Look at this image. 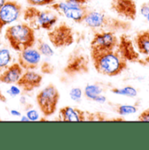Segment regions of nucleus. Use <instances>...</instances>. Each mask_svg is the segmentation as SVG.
<instances>
[{
	"instance_id": "nucleus-1",
	"label": "nucleus",
	"mask_w": 149,
	"mask_h": 150,
	"mask_svg": "<svg viewBox=\"0 0 149 150\" xmlns=\"http://www.w3.org/2000/svg\"><path fill=\"white\" fill-rule=\"evenodd\" d=\"M93 66L98 74L107 77L121 74L127 68V61L120 55L119 51L90 49Z\"/></svg>"
},
{
	"instance_id": "nucleus-2",
	"label": "nucleus",
	"mask_w": 149,
	"mask_h": 150,
	"mask_svg": "<svg viewBox=\"0 0 149 150\" xmlns=\"http://www.w3.org/2000/svg\"><path fill=\"white\" fill-rule=\"evenodd\" d=\"M83 23L85 26L101 31H109V32H127L131 29L130 23L126 20H122L119 18H112L107 15L103 11H88L86 13Z\"/></svg>"
},
{
	"instance_id": "nucleus-3",
	"label": "nucleus",
	"mask_w": 149,
	"mask_h": 150,
	"mask_svg": "<svg viewBox=\"0 0 149 150\" xmlns=\"http://www.w3.org/2000/svg\"><path fill=\"white\" fill-rule=\"evenodd\" d=\"M4 38L9 42L10 46L17 52L33 47L36 43L35 30L27 23L8 26L4 33Z\"/></svg>"
},
{
	"instance_id": "nucleus-4",
	"label": "nucleus",
	"mask_w": 149,
	"mask_h": 150,
	"mask_svg": "<svg viewBox=\"0 0 149 150\" xmlns=\"http://www.w3.org/2000/svg\"><path fill=\"white\" fill-rule=\"evenodd\" d=\"M24 20L34 30L50 31L59 21L58 15L52 11H41L37 6H28L23 11Z\"/></svg>"
},
{
	"instance_id": "nucleus-5",
	"label": "nucleus",
	"mask_w": 149,
	"mask_h": 150,
	"mask_svg": "<svg viewBox=\"0 0 149 150\" xmlns=\"http://www.w3.org/2000/svg\"><path fill=\"white\" fill-rule=\"evenodd\" d=\"M59 98L60 93L53 84H49L37 93L36 96L37 104L44 116L48 117L55 113Z\"/></svg>"
},
{
	"instance_id": "nucleus-6",
	"label": "nucleus",
	"mask_w": 149,
	"mask_h": 150,
	"mask_svg": "<svg viewBox=\"0 0 149 150\" xmlns=\"http://www.w3.org/2000/svg\"><path fill=\"white\" fill-rule=\"evenodd\" d=\"M47 37L55 48L67 47L74 42L73 30L65 22L53 26L50 31H48Z\"/></svg>"
},
{
	"instance_id": "nucleus-7",
	"label": "nucleus",
	"mask_w": 149,
	"mask_h": 150,
	"mask_svg": "<svg viewBox=\"0 0 149 150\" xmlns=\"http://www.w3.org/2000/svg\"><path fill=\"white\" fill-rule=\"evenodd\" d=\"M50 8L78 24L83 23L85 17L89 11L85 4H73L63 1L50 4Z\"/></svg>"
},
{
	"instance_id": "nucleus-8",
	"label": "nucleus",
	"mask_w": 149,
	"mask_h": 150,
	"mask_svg": "<svg viewBox=\"0 0 149 150\" xmlns=\"http://www.w3.org/2000/svg\"><path fill=\"white\" fill-rule=\"evenodd\" d=\"M63 72L70 77L87 74L89 72L88 57L80 51L75 50L68 57Z\"/></svg>"
},
{
	"instance_id": "nucleus-9",
	"label": "nucleus",
	"mask_w": 149,
	"mask_h": 150,
	"mask_svg": "<svg viewBox=\"0 0 149 150\" xmlns=\"http://www.w3.org/2000/svg\"><path fill=\"white\" fill-rule=\"evenodd\" d=\"M117 50L127 62L137 63L142 66L148 65L147 59L141 58V53L136 51L133 42L126 33H122L119 37Z\"/></svg>"
},
{
	"instance_id": "nucleus-10",
	"label": "nucleus",
	"mask_w": 149,
	"mask_h": 150,
	"mask_svg": "<svg viewBox=\"0 0 149 150\" xmlns=\"http://www.w3.org/2000/svg\"><path fill=\"white\" fill-rule=\"evenodd\" d=\"M22 12V5L18 2L5 0V2L0 6V33L6 25L17 21Z\"/></svg>"
},
{
	"instance_id": "nucleus-11",
	"label": "nucleus",
	"mask_w": 149,
	"mask_h": 150,
	"mask_svg": "<svg viewBox=\"0 0 149 150\" xmlns=\"http://www.w3.org/2000/svg\"><path fill=\"white\" fill-rule=\"evenodd\" d=\"M119 38L113 32L100 31L95 32L90 43V49L93 50H113L116 49Z\"/></svg>"
},
{
	"instance_id": "nucleus-12",
	"label": "nucleus",
	"mask_w": 149,
	"mask_h": 150,
	"mask_svg": "<svg viewBox=\"0 0 149 150\" xmlns=\"http://www.w3.org/2000/svg\"><path fill=\"white\" fill-rule=\"evenodd\" d=\"M111 9L127 21H133L137 17V5L133 0H112Z\"/></svg>"
},
{
	"instance_id": "nucleus-13",
	"label": "nucleus",
	"mask_w": 149,
	"mask_h": 150,
	"mask_svg": "<svg viewBox=\"0 0 149 150\" xmlns=\"http://www.w3.org/2000/svg\"><path fill=\"white\" fill-rule=\"evenodd\" d=\"M41 60V54L37 49L32 47L25 49L18 52V63L24 70L37 69Z\"/></svg>"
},
{
	"instance_id": "nucleus-14",
	"label": "nucleus",
	"mask_w": 149,
	"mask_h": 150,
	"mask_svg": "<svg viewBox=\"0 0 149 150\" xmlns=\"http://www.w3.org/2000/svg\"><path fill=\"white\" fill-rule=\"evenodd\" d=\"M42 75L34 72L33 70H26L23 73L19 79L17 81V86L21 87L24 92H32L34 89L39 87L42 83Z\"/></svg>"
},
{
	"instance_id": "nucleus-15",
	"label": "nucleus",
	"mask_w": 149,
	"mask_h": 150,
	"mask_svg": "<svg viewBox=\"0 0 149 150\" xmlns=\"http://www.w3.org/2000/svg\"><path fill=\"white\" fill-rule=\"evenodd\" d=\"M58 120L60 121H85V112L73 108L70 106H66L59 109Z\"/></svg>"
},
{
	"instance_id": "nucleus-16",
	"label": "nucleus",
	"mask_w": 149,
	"mask_h": 150,
	"mask_svg": "<svg viewBox=\"0 0 149 150\" xmlns=\"http://www.w3.org/2000/svg\"><path fill=\"white\" fill-rule=\"evenodd\" d=\"M24 69L18 63H13L8 66L2 73H0V83L4 84H14L19 79L23 74Z\"/></svg>"
},
{
	"instance_id": "nucleus-17",
	"label": "nucleus",
	"mask_w": 149,
	"mask_h": 150,
	"mask_svg": "<svg viewBox=\"0 0 149 150\" xmlns=\"http://www.w3.org/2000/svg\"><path fill=\"white\" fill-rule=\"evenodd\" d=\"M135 45L138 52L145 56H149V30L137 33L134 37Z\"/></svg>"
},
{
	"instance_id": "nucleus-18",
	"label": "nucleus",
	"mask_w": 149,
	"mask_h": 150,
	"mask_svg": "<svg viewBox=\"0 0 149 150\" xmlns=\"http://www.w3.org/2000/svg\"><path fill=\"white\" fill-rule=\"evenodd\" d=\"M102 91L103 90L100 86H98L96 84H89L85 87L84 94L88 100H94L97 96L101 94Z\"/></svg>"
},
{
	"instance_id": "nucleus-19",
	"label": "nucleus",
	"mask_w": 149,
	"mask_h": 150,
	"mask_svg": "<svg viewBox=\"0 0 149 150\" xmlns=\"http://www.w3.org/2000/svg\"><path fill=\"white\" fill-rule=\"evenodd\" d=\"M111 92L112 93H115V94H118V95H123V96H126V97H130V98H134L137 96V90L131 86H125V87H122V88H118V87H113L111 89Z\"/></svg>"
},
{
	"instance_id": "nucleus-20",
	"label": "nucleus",
	"mask_w": 149,
	"mask_h": 150,
	"mask_svg": "<svg viewBox=\"0 0 149 150\" xmlns=\"http://www.w3.org/2000/svg\"><path fill=\"white\" fill-rule=\"evenodd\" d=\"M12 60V56L8 49H0V73H2Z\"/></svg>"
},
{
	"instance_id": "nucleus-21",
	"label": "nucleus",
	"mask_w": 149,
	"mask_h": 150,
	"mask_svg": "<svg viewBox=\"0 0 149 150\" xmlns=\"http://www.w3.org/2000/svg\"><path fill=\"white\" fill-rule=\"evenodd\" d=\"M37 50L40 52V54L45 57H52L54 54V51L52 50V48L42 39H37Z\"/></svg>"
},
{
	"instance_id": "nucleus-22",
	"label": "nucleus",
	"mask_w": 149,
	"mask_h": 150,
	"mask_svg": "<svg viewBox=\"0 0 149 150\" xmlns=\"http://www.w3.org/2000/svg\"><path fill=\"white\" fill-rule=\"evenodd\" d=\"M114 110L119 115H126L135 113L138 111V107L136 105H119Z\"/></svg>"
},
{
	"instance_id": "nucleus-23",
	"label": "nucleus",
	"mask_w": 149,
	"mask_h": 150,
	"mask_svg": "<svg viewBox=\"0 0 149 150\" xmlns=\"http://www.w3.org/2000/svg\"><path fill=\"white\" fill-rule=\"evenodd\" d=\"M85 117H86V120H88V121H105V120H109V119L106 118V114H104L103 112H85Z\"/></svg>"
},
{
	"instance_id": "nucleus-24",
	"label": "nucleus",
	"mask_w": 149,
	"mask_h": 150,
	"mask_svg": "<svg viewBox=\"0 0 149 150\" xmlns=\"http://www.w3.org/2000/svg\"><path fill=\"white\" fill-rule=\"evenodd\" d=\"M32 6H45L55 3L56 0H25Z\"/></svg>"
},
{
	"instance_id": "nucleus-25",
	"label": "nucleus",
	"mask_w": 149,
	"mask_h": 150,
	"mask_svg": "<svg viewBox=\"0 0 149 150\" xmlns=\"http://www.w3.org/2000/svg\"><path fill=\"white\" fill-rule=\"evenodd\" d=\"M70 97L74 101H80L82 97V90L79 87H74L70 91Z\"/></svg>"
},
{
	"instance_id": "nucleus-26",
	"label": "nucleus",
	"mask_w": 149,
	"mask_h": 150,
	"mask_svg": "<svg viewBox=\"0 0 149 150\" xmlns=\"http://www.w3.org/2000/svg\"><path fill=\"white\" fill-rule=\"evenodd\" d=\"M55 71V68L52 65H51L49 62L44 61L43 62L42 66H41V72L44 74H53Z\"/></svg>"
},
{
	"instance_id": "nucleus-27",
	"label": "nucleus",
	"mask_w": 149,
	"mask_h": 150,
	"mask_svg": "<svg viewBox=\"0 0 149 150\" xmlns=\"http://www.w3.org/2000/svg\"><path fill=\"white\" fill-rule=\"evenodd\" d=\"M141 15L149 21V6L148 3H144L141 6Z\"/></svg>"
},
{
	"instance_id": "nucleus-28",
	"label": "nucleus",
	"mask_w": 149,
	"mask_h": 150,
	"mask_svg": "<svg viewBox=\"0 0 149 150\" xmlns=\"http://www.w3.org/2000/svg\"><path fill=\"white\" fill-rule=\"evenodd\" d=\"M138 120L139 121H149V108L140 113V115L138 116Z\"/></svg>"
},
{
	"instance_id": "nucleus-29",
	"label": "nucleus",
	"mask_w": 149,
	"mask_h": 150,
	"mask_svg": "<svg viewBox=\"0 0 149 150\" xmlns=\"http://www.w3.org/2000/svg\"><path fill=\"white\" fill-rule=\"evenodd\" d=\"M26 116L29 119V120H38V113L35 110L28 111L26 113Z\"/></svg>"
},
{
	"instance_id": "nucleus-30",
	"label": "nucleus",
	"mask_w": 149,
	"mask_h": 150,
	"mask_svg": "<svg viewBox=\"0 0 149 150\" xmlns=\"http://www.w3.org/2000/svg\"><path fill=\"white\" fill-rule=\"evenodd\" d=\"M61 1L69 4H85L86 3L89 2V0H61Z\"/></svg>"
},
{
	"instance_id": "nucleus-31",
	"label": "nucleus",
	"mask_w": 149,
	"mask_h": 150,
	"mask_svg": "<svg viewBox=\"0 0 149 150\" xmlns=\"http://www.w3.org/2000/svg\"><path fill=\"white\" fill-rule=\"evenodd\" d=\"M7 93H10L11 96H16V95L20 93V89L18 87H17V86H11L10 88V90L7 91Z\"/></svg>"
},
{
	"instance_id": "nucleus-32",
	"label": "nucleus",
	"mask_w": 149,
	"mask_h": 150,
	"mask_svg": "<svg viewBox=\"0 0 149 150\" xmlns=\"http://www.w3.org/2000/svg\"><path fill=\"white\" fill-rule=\"evenodd\" d=\"M93 101L98 102V103H105V102L107 101V98H106L104 95L100 94L99 96H97V97L95 98V100H94Z\"/></svg>"
},
{
	"instance_id": "nucleus-33",
	"label": "nucleus",
	"mask_w": 149,
	"mask_h": 150,
	"mask_svg": "<svg viewBox=\"0 0 149 150\" xmlns=\"http://www.w3.org/2000/svg\"><path fill=\"white\" fill-rule=\"evenodd\" d=\"M0 101H2V102H6V97L3 94V93L1 92V90H0Z\"/></svg>"
},
{
	"instance_id": "nucleus-34",
	"label": "nucleus",
	"mask_w": 149,
	"mask_h": 150,
	"mask_svg": "<svg viewBox=\"0 0 149 150\" xmlns=\"http://www.w3.org/2000/svg\"><path fill=\"white\" fill-rule=\"evenodd\" d=\"M11 113L12 114V115H15V116H20L21 115V113L18 112V111H16V110H11Z\"/></svg>"
},
{
	"instance_id": "nucleus-35",
	"label": "nucleus",
	"mask_w": 149,
	"mask_h": 150,
	"mask_svg": "<svg viewBox=\"0 0 149 150\" xmlns=\"http://www.w3.org/2000/svg\"><path fill=\"white\" fill-rule=\"evenodd\" d=\"M21 120H27V121H28V120H29V119H28V118H27V116H26V118H25V117H24V118H22V119H21Z\"/></svg>"
},
{
	"instance_id": "nucleus-36",
	"label": "nucleus",
	"mask_w": 149,
	"mask_h": 150,
	"mask_svg": "<svg viewBox=\"0 0 149 150\" xmlns=\"http://www.w3.org/2000/svg\"><path fill=\"white\" fill-rule=\"evenodd\" d=\"M4 2H5V0H0V6H1Z\"/></svg>"
},
{
	"instance_id": "nucleus-37",
	"label": "nucleus",
	"mask_w": 149,
	"mask_h": 150,
	"mask_svg": "<svg viewBox=\"0 0 149 150\" xmlns=\"http://www.w3.org/2000/svg\"><path fill=\"white\" fill-rule=\"evenodd\" d=\"M2 120V119H1V117H0V120Z\"/></svg>"
},
{
	"instance_id": "nucleus-38",
	"label": "nucleus",
	"mask_w": 149,
	"mask_h": 150,
	"mask_svg": "<svg viewBox=\"0 0 149 150\" xmlns=\"http://www.w3.org/2000/svg\"><path fill=\"white\" fill-rule=\"evenodd\" d=\"M148 6H149V2H148Z\"/></svg>"
}]
</instances>
